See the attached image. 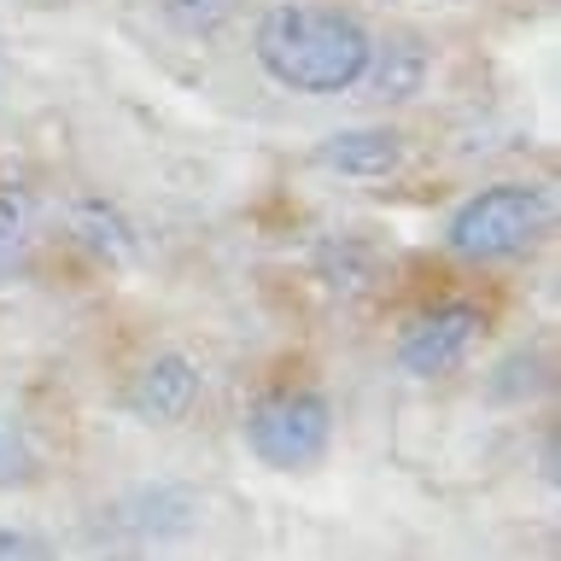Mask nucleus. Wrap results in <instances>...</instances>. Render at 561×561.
Instances as JSON below:
<instances>
[{"label": "nucleus", "mask_w": 561, "mask_h": 561, "mask_svg": "<svg viewBox=\"0 0 561 561\" xmlns=\"http://www.w3.org/2000/svg\"><path fill=\"white\" fill-rule=\"evenodd\" d=\"M368 47H375V35L363 30L357 12L305 7V0H280V7H270L252 30L257 70L275 88L310 94V100L351 94V88L363 82Z\"/></svg>", "instance_id": "1"}, {"label": "nucleus", "mask_w": 561, "mask_h": 561, "mask_svg": "<svg viewBox=\"0 0 561 561\" xmlns=\"http://www.w3.org/2000/svg\"><path fill=\"white\" fill-rule=\"evenodd\" d=\"M550 222V193L538 182H491L468 193L445 222V245L468 263H503L526 252Z\"/></svg>", "instance_id": "2"}, {"label": "nucleus", "mask_w": 561, "mask_h": 561, "mask_svg": "<svg viewBox=\"0 0 561 561\" xmlns=\"http://www.w3.org/2000/svg\"><path fill=\"white\" fill-rule=\"evenodd\" d=\"M333 445V403L310 386H275L245 410V450L275 473L316 468Z\"/></svg>", "instance_id": "3"}, {"label": "nucleus", "mask_w": 561, "mask_h": 561, "mask_svg": "<svg viewBox=\"0 0 561 561\" xmlns=\"http://www.w3.org/2000/svg\"><path fill=\"white\" fill-rule=\"evenodd\" d=\"M480 340V305L468 298H445V305L421 310L410 328L398 333V368L410 380H438L468 357V345Z\"/></svg>", "instance_id": "4"}, {"label": "nucleus", "mask_w": 561, "mask_h": 561, "mask_svg": "<svg viewBox=\"0 0 561 561\" xmlns=\"http://www.w3.org/2000/svg\"><path fill=\"white\" fill-rule=\"evenodd\" d=\"M193 398H199V368H193V357H182V351H158V357L129 380L123 410H129L135 421H147V427H170V421H182L193 410Z\"/></svg>", "instance_id": "5"}, {"label": "nucleus", "mask_w": 561, "mask_h": 561, "mask_svg": "<svg viewBox=\"0 0 561 561\" xmlns=\"http://www.w3.org/2000/svg\"><path fill=\"white\" fill-rule=\"evenodd\" d=\"M316 164L333 175H357V182H375V175H392L403 164V135L386 129V123H357V129H333L322 147H316Z\"/></svg>", "instance_id": "6"}, {"label": "nucleus", "mask_w": 561, "mask_h": 561, "mask_svg": "<svg viewBox=\"0 0 561 561\" xmlns=\"http://www.w3.org/2000/svg\"><path fill=\"white\" fill-rule=\"evenodd\" d=\"M421 82H427V47H421L415 35H375L363 82H357V88H368V100L403 105V100L421 94Z\"/></svg>", "instance_id": "7"}, {"label": "nucleus", "mask_w": 561, "mask_h": 561, "mask_svg": "<svg viewBox=\"0 0 561 561\" xmlns=\"http://www.w3.org/2000/svg\"><path fill=\"white\" fill-rule=\"evenodd\" d=\"M77 234H82L88 252H100V257H129L135 252V228L123 222V210L105 205V199L77 205Z\"/></svg>", "instance_id": "8"}, {"label": "nucleus", "mask_w": 561, "mask_h": 561, "mask_svg": "<svg viewBox=\"0 0 561 561\" xmlns=\"http://www.w3.org/2000/svg\"><path fill=\"white\" fill-rule=\"evenodd\" d=\"M158 12L182 35H217L234 18V0H158Z\"/></svg>", "instance_id": "9"}, {"label": "nucleus", "mask_w": 561, "mask_h": 561, "mask_svg": "<svg viewBox=\"0 0 561 561\" xmlns=\"http://www.w3.org/2000/svg\"><path fill=\"white\" fill-rule=\"evenodd\" d=\"M35 445L24 438V427H18L12 415H0V491H18L35 480Z\"/></svg>", "instance_id": "10"}, {"label": "nucleus", "mask_w": 561, "mask_h": 561, "mask_svg": "<svg viewBox=\"0 0 561 561\" xmlns=\"http://www.w3.org/2000/svg\"><path fill=\"white\" fill-rule=\"evenodd\" d=\"M18 252H24V210L12 193H0V280L18 270Z\"/></svg>", "instance_id": "11"}, {"label": "nucleus", "mask_w": 561, "mask_h": 561, "mask_svg": "<svg viewBox=\"0 0 561 561\" xmlns=\"http://www.w3.org/2000/svg\"><path fill=\"white\" fill-rule=\"evenodd\" d=\"M0 561H59L47 538L24 533V526H0Z\"/></svg>", "instance_id": "12"}]
</instances>
